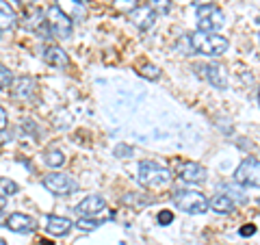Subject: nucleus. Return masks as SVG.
<instances>
[{
	"instance_id": "f3484780",
	"label": "nucleus",
	"mask_w": 260,
	"mask_h": 245,
	"mask_svg": "<svg viewBox=\"0 0 260 245\" xmlns=\"http://www.w3.org/2000/svg\"><path fill=\"white\" fill-rule=\"evenodd\" d=\"M59 9L68 15L70 20H85V15H87L85 5L78 3V0H59Z\"/></svg>"
},
{
	"instance_id": "f8f14e48",
	"label": "nucleus",
	"mask_w": 260,
	"mask_h": 245,
	"mask_svg": "<svg viewBox=\"0 0 260 245\" xmlns=\"http://www.w3.org/2000/svg\"><path fill=\"white\" fill-rule=\"evenodd\" d=\"M202 78H206L210 85L217 89H228L230 80H228V72L221 63H208L202 68Z\"/></svg>"
},
{
	"instance_id": "c756f323",
	"label": "nucleus",
	"mask_w": 260,
	"mask_h": 245,
	"mask_svg": "<svg viewBox=\"0 0 260 245\" xmlns=\"http://www.w3.org/2000/svg\"><path fill=\"white\" fill-rule=\"evenodd\" d=\"M7 128V111L0 107V130H5Z\"/></svg>"
},
{
	"instance_id": "0eeeda50",
	"label": "nucleus",
	"mask_w": 260,
	"mask_h": 245,
	"mask_svg": "<svg viewBox=\"0 0 260 245\" xmlns=\"http://www.w3.org/2000/svg\"><path fill=\"white\" fill-rule=\"evenodd\" d=\"M234 182L243 187H254L260 189V161L256 159H243L241 165L234 171Z\"/></svg>"
},
{
	"instance_id": "c9c22d12",
	"label": "nucleus",
	"mask_w": 260,
	"mask_h": 245,
	"mask_svg": "<svg viewBox=\"0 0 260 245\" xmlns=\"http://www.w3.org/2000/svg\"><path fill=\"white\" fill-rule=\"evenodd\" d=\"M258 104H260V89H258Z\"/></svg>"
},
{
	"instance_id": "1a4fd4ad",
	"label": "nucleus",
	"mask_w": 260,
	"mask_h": 245,
	"mask_svg": "<svg viewBox=\"0 0 260 245\" xmlns=\"http://www.w3.org/2000/svg\"><path fill=\"white\" fill-rule=\"evenodd\" d=\"M35 89H37V85L30 76H18V78H13L9 91H11V96L15 98V100L30 102L32 98H35Z\"/></svg>"
},
{
	"instance_id": "4468645a",
	"label": "nucleus",
	"mask_w": 260,
	"mask_h": 245,
	"mask_svg": "<svg viewBox=\"0 0 260 245\" xmlns=\"http://www.w3.org/2000/svg\"><path fill=\"white\" fill-rule=\"evenodd\" d=\"M44 61L48 65H52V68H68L70 56L61 46H48L44 50Z\"/></svg>"
},
{
	"instance_id": "6ab92c4d",
	"label": "nucleus",
	"mask_w": 260,
	"mask_h": 245,
	"mask_svg": "<svg viewBox=\"0 0 260 245\" xmlns=\"http://www.w3.org/2000/svg\"><path fill=\"white\" fill-rule=\"evenodd\" d=\"M44 165L52 167V169H59L65 165V154L61 150H46L44 152Z\"/></svg>"
},
{
	"instance_id": "e433bc0d",
	"label": "nucleus",
	"mask_w": 260,
	"mask_h": 245,
	"mask_svg": "<svg viewBox=\"0 0 260 245\" xmlns=\"http://www.w3.org/2000/svg\"><path fill=\"white\" fill-rule=\"evenodd\" d=\"M256 22H258V24H260V18H258V20H256Z\"/></svg>"
},
{
	"instance_id": "a878e982",
	"label": "nucleus",
	"mask_w": 260,
	"mask_h": 245,
	"mask_svg": "<svg viewBox=\"0 0 260 245\" xmlns=\"http://www.w3.org/2000/svg\"><path fill=\"white\" fill-rule=\"evenodd\" d=\"M100 219H83L80 217L78 222H76V228H80L83 232H91V230H95V228H100Z\"/></svg>"
},
{
	"instance_id": "c85d7f7f",
	"label": "nucleus",
	"mask_w": 260,
	"mask_h": 245,
	"mask_svg": "<svg viewBox=\"0 0 260 245\" xmlns=\"http://www.w3.org/2000/svg\"><path fill=\"white\" fill-rule=\"evenodd\" d=\"M254 232H256V226L254 224H245V226H243V230H241L243 236H249V234H254Z\"/></svg>"
},
{
	"instance_id": "ddd939ff",
	"label": "nucleus",
	"mask_w": 260,
	"mask_h": 245,
	"mask_svg": "<svg viewBox=\"0 0 260 245\" xmlns=\"http://www.w3.org/2000/svg\"><path fill=\"white\" fill-rule=\"evenodd\" d=\"M5 226L9 228L11 232H18V234H28V232H32L37 228L35 219L28 217V215H24V213H11L9 217H7Z\"/></svg>"
},
{
	"instance_id": "20e7f679",
	"label": "nucleus",
	"mask_w": 260,
	"mask_h": 245,
	"mask_svg": "<svg viewBox=\"0 0 260 245\" xmlns=\"http://www.w3.org/2000/svg\"><path fill=\"white\" fill-rule=\"evenodd\" d=\"M46 24H48V30H50V35L56 37V39H70L72 33H74V22H72L68 15H65L59 9V5L48 7V11H46Z\"/></svg>"
},
{
	"instance_id": "cd10ccee",
	"label": "nucleus",
	"mask_w": 260,
	"mask_h": 245,
	"mask_svg": "<svg viewBox=\"0 0 260 245\" xmlns=\"http://www.w3.org/2000/svg\"><path fill=\"white\" fill-rule=\"evenodd\" d=\"M174 222V213H169V210H160L158 213V224L160 226H167V224H172Z\"/></svg>"
},
{
	"instance_id": "f704fd0d",
	"label": "nucleus",
	"mask_w": 260,
	"mask_h": 245,
	"mask_svg": "<svg viewBox=\"0 0 260 245\" xmlns=\"http://www.w3.org/2000/svg\"><path fill=\"white\" fill-rule=\"evenodd\" d=\"M0 245H7V241H5V239H0Z\"/></svg>"
},
{
	"instance_id": "aec40b11",
	"label": "nucleus",
	"mask_w": 260,
	"mask_h": 245,
	"mask_svg": "<svg viewBox=\"0 0 260 245\" xmlns=\"http://www.w3.org/2000/svg\"><path fill=\"white\" fill-rule=\"evenodd\" d=\"M20 191V187L15 180H11V178H0V198H11V195H15Z\"/></svg>"
},
{
	"instance_id": "423d86ee",
	"label": "nucleus",
	"mask_w": 260,
	"mask_h": 245,
	"mask_svg": "<svg viewBox=\"0 0 260 245\" xmlns=\"http://www.w3.org/2000/svg\"><path fill=\"white\" fill-rule=\"evenodd\" d=\"M44 187L54 195H72L78 191V182L70 174H61V171H50L42 178Z\"/></svg>"
},
{
	"instance_id": "9b49d317",
	"label": "nucleus",
	"mask_w": 260,
	"mask_h": 245,
	"mask_svg": "<svg viewBox=\"0 0 260 245\" xmlns=\"http://www.w3.org/2000/svg\"><path fill=\"white\" fill-rule=\"evenodd\" d=\"M128 15H130V22H133L139 30H150L154 26V22H156V13H154V9L150 5L135 7V9L130 11Z\"/></svg>"
},
{
	"instance_id": "473e14b6",
	"label": "nucleus",
	"mask_w": 260,
	"mask_h": 245,
	"mask_svg": "<svg viewBox=\"0 0 260 245\" xmlns=\"http://www.w3.org/2000/svg\"><path fill=\"white\" fill-rule=\"evenodd\" d=\"M20 3H24V5H32V3H37V0H20Z\"/></svg>"
},
{
	"instance_id": "a211bd4d",
	"label": "nucleus",
	"mask_w": 260,
	"mask_h": 245,
	"mask_svg": "<svg viewBox=\"0 0 260 245\" xmlns=\"http://www.w3.org/2000/svg\"><path fill=\"white\" fill-rule=\"evenodd\" d=\"M15 26H18V15H15L13 7L0 0V30H11Z\"/></svg>"
},
{
	"instance_id": "412c9836",
	"label": "nucleus",
	"mask_w": 260,
	"mask_h": 245,
	"mask_svg": "<svg viewBox=\"0 0 260 245\" xmlns=\"http://www.w3.org/2000/svg\"><path fill=\"white\" fill-rule=\"evenodd\" d=\"M13 83V74L5 63H0V91H9V87Z\"/></svg>"
},
{
	"instance_id": "2eb2a0df",
	"label": "nucleus",
	"mask_w": 260,
	"mask_h": 245,
	"mask_svg": "<svg viewBox=\"0 0 260 245\" xmlns=\"http://www.w3.org/2000/svg\"><path fill=\"white\" fill-rule=\"evenodd\" d=\"M46 230L52 236H65L72 230V222L65 217H59V215H50L46 219Z\"/></svg>"
},
{
	"instance_id": "6e6552de",
	"label": "nucleus",
	"mask_w": 260,
	"mask_h": 245,
	"mask_svg": "<svg viewBox=\"0 0 260 245\" xmlns=\"http://www.w3.org/2000/svg\"><path fill=\"white\" fill-rule=\"evenodd\" d=\"M178 180L184 185H202L206 182V169L195 161H186L178 169Z\"/></svg>"
},
{
	"instance_id": "72a5a7b5",
	"label": "nucleus",
	"mask_w": 260,
	"mask_h": 245,
	"mask_svg": "<svg viewBox=\"0 0 260 245\" xmlns=\"http://www.w3.org/2000/svg\"><path fill=\"white\" fill-rule=\"evenodd\" d=\"M0 208H5V198H0Z\"/></svg>"
},
{
	"instance_id": "dca6fc26",
	"label": "nucleus",
	"mask_w": 260,
	"mask_h": 245,
	"mask_svg": "<svg viewBox=\"0 0 260 245\" xmlns=\"http://www.w3.org/2000/svg\"><path fill=\"white\" fill-rule=\"evenodd\" d=\"M208 210H213L217 215H230L234 210V202L223 193H215L213 198L208 200Z\"/></svg>"
},
{
	"instance_id": "7ed1b4c3",
	"label": "nucleus",
	"mask_w": 260,
	"mask_h": 245,
	"mask_svg": "<svg viewBox=\"0 0 260 245\" xmlns=\"http://www.w3.org/2000/svg\"><path fill=\"white\" fill-rule=\"evenodd\" d=\"M174 204L180 210L189 215H202L208 210V198L200 191H193V189H180L174 193Z\"/></svg>"
},
{
	"instance_id": "f03ea898",
	"label": "nucleus",
	"mask_w": 260,
	"mask_h": 245,
	"mask_svg": "<svg viewBox=\"0 0 260 245\" xmlns=\"http://www.w3.org/2000/svg\"><path fill=\"white\" fill-rule=\"evenodd\" d=\"M137 180H139L143 189L156 191V189H162V187L169 185L172 171L154 161H143V163H139V176H137Z\"/></svg>"
},
{
	"instance_id": "7c9ffc66",
	"label": "nucleus",
	"mask_w": 260,
	"mask_h": 245,
	"mask_svg": "<svg viewBox=\"0 0 260 245\" xmlns=\"http://www.w3.org/2000/svg\"><path fill=\"white\" fill-rule=\"evenodd\" d=\"M217 0H198V3H195V7H202V5H215Z\"/></svg>"
},
{
	"instance_id": "f257e3e1",
	"label": "nucleus",
	"mask_w": 260,
	"mask_h": 245,
	"mask_svg": "<svg viewBox=\"0 0 260 245\" xmlns=\"http://www.w3.org/2000/svg\"><path fill=\"white\" fill-rule=\"evenodd\" d=\"M189 44L195 52L204 54V56H219L228 50V39L221 37L219 33H202V30H195L189 35Z\"/></svg>"
},
{
	"instance_id": "39448f33",
	"label": "nucleus",
	"mask_w": 260,
	"mask_h": 245,
	"mask_svg": "<svg viewBox=\"0 0 260 245\" xmlns=\"http://www.w3.org/2000/svg\"><path fill=\"white\" fill-rule=\"evenodd\" d=\"M195 11H198V30L202 33H217L225 22L223 11L217 5H202L195 7Z\"/></svg>"
},
{
	"instance_id": "5701e85b",
	"label": "nucleus",
	"mask_w": 260,
	"mask_h": 245,
	"mask_svg": "<svg viewBox=\"0 0 260 245\" xmlns=\"http://www.w3.org/2000/svg\"><path fill=\"white\" fill-rule=\"evenodd\" d=\"M139 74H141L143 78H148V80H158V78H160V74H162V72H160V68H158V65L145 63L143 68L139 70Z\"/></svg>"
},
{
	"instance_id": "9d476101",
	"label": "nucleus",
	"mask_w": 260,
	"mask_h": 245,
	"mask_svg": "<svg viewBox=\"0 0 260 245\" xmlns=\"http://www.w3.org/2000/svg\"><path fill=\"white\" fill-rule=\"evenodd\" d=\"M104 210H107V202L100 195H87L76 206V213L83 217V219H95L98 215H102Z\"/></svg>"
},
{
	"instance_id": "4c0bfd02",
	"label": "nucleus",
	"mask_w": 260,
	"mask_h": 245,
	"mask_svg": "<svg viewBox=\"0 0 260 245\" xmlns=\"http://www.w3.org/2000/svg\"><path fill=\"white\" fill-rule=\"evenodd\" d=\"M258 39H260V33H258Z\"/></svg>"
},
{
	"instance_id": "393cba45",
	"label": "nucleus",
	"mask_w": 260,
	"mask_h": 245,
	"mask_svg": "<svg viewBox=\"0 0 260 245\" xmlns=\"http://www.w3.org/2000/svg\"><path fill=\"white\" fill-rule=\"evenodd\" d=\"M150 7L154 9V13H160V15H165L169 13V9H172V0H150Z\"/></svg>"
},
{
	"instance_id": "bb28decb",
	"label": "nucleus",
	"mask_w": 260,
	"mask_h": 245,
	"mask_svg": "<svg viewBox=\"0 0 260 245\" xmlns=\"http://www.w3.org/2000/svg\"><path fill=\"white\" fill-rule=\"evenodd\" d=\"M113 154H115L117 159H130L133 157V148L126 145V143H117L115 148H113Z\"/></svg>"
},
{
	"instance_id": "2f4dec72",
	"label": "nucleus",
	"mask_w": 260,
	"mask_h": 245,
	"mask_svg": "<svg viewBox=\"0 0 260 245\" xmlns=\"http://www.w3.org/2000/svg\"><path fill=\"white\" fill-rule=\"evenodd\" d=\"M5 222H7V215L3 213V208H0V226H5Z\"/></svg>"
},
{
	"instance_id": "4be33fe9",
	"label": "nucleus",
	"mask_w": 260,
	"mask_h": 245,
	"mask_svg": "<svg viewBox=\"0 0 260 245\" xmlns=\"http://www.w3.org/2000/svg\"><path fill=\"white\" fill-rule=\"evenodd\" d=\"M221 189L228 191V193H223V195H228V198H230L232 202H234V200H237V202H245V200H247L245 193H243V189H241V187H237V185H223Z\"/></svg>"
},
{
	"instance_id": "b1692460",
	"label": "nucleus",
	"mask_w": 260,
	"mask_h": 245,
	"mask_svg": "<svg viewBox=\"0 0 260 245\" xmlns=\"http://www.w3.org/2000/svg\"><path fill=\"white\" fill-rule=\"evenodd\" d=\"M113 7L121 13H130L135 7H139V0H113Z\"/></svg>"
}]
</instances>
